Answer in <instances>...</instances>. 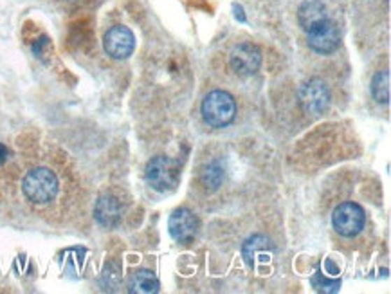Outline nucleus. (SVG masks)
I'll use <instances>...</instances> for the list:
<instances>
[{
    "mask_svg": "<svg viewBox=\"0 0 391 294\" xmlns=\"http://www.w3.org/2000/svg\"><path fill=\"white\" fill-rule=\"evenodd\" d=\"M22 192L33 204H49L58 197L60 181L52 170L45 167H36L27 172L22 179Z\"/></svg>",
    "mask_w": 391,
    "mask_h": 294,
    "instance_id": "nucleus-1",
    "label": "nucleus"
},
{
    "mask_svg": "<svg viewBox=\"0 0 391 294\" xmlns=\"http://www.w3.org/2000/svg\"><path fill=\"white\" fill-rule=\"evenodd\" d=\"M145 177L155 192H173L180 181V164L171 158L157 155L146 164Z\"/></svg>",
    "mask_w": 391,
    "mask_h": 294,
    "instance_id": "nucleus-2",
    "label": "nucleus"
},
{
    "mask_svg": "<svg viewBox=\"0 0 391 294\" xmlns=\"http://www.w3.org/2000/svg\"><path fill=\"white\" fill-rule=\"evenodd\" d=\"M236 102L229 92L213 90L202 102V118L213 128H224L234 120Z\"/></svg>",
    "mask_w": 391,
    "mask_h": 294,
    "instance_id": "nucleus-3",
    "label": "nucleus"
},
{
    "mask_svg": "<svg viewBox=\"0 0 391 294\" xmlns=\"http://www.w3.org/2000/svg\"><path fill=\"white\" fill-rule=\"evenodd\" d=\"M332 224L334 230L343 237H355L361 233L366 224L364 209L355 202H343L334 209Z\"/></svg>",
    "mask_w": 391,
    "mask_h": 294,
    "instance_id": "nucleus-4",
    "label": "nucleus"
},
{
    "mask_svg": "<svg viewBox=\"0 0 391 294\" xmlns=\"http://www.w3.org/2000/svg\"><path fill=\"white\" fill-rule=\"evenodd\" d=\"M105 52L114 60H127L136 49V36L127 26H114L103 36Z\"/></svg>",
    "mask_w": 391,
    "mask_h": 294,
    "instance_id": "nucleus-5",
    "label": "nucleus"
},
{
    "mask_svg": "<svg viewBox=\"0 0 391 294\" xmlns=\"http://www.w3.org/2000/svg\"><path fill=\"white\" fill-rule=\"evenodd\" d=\"M299 105L306 114H323L330 105V90L323 80H314L303 83L298 92Z\"/></svg>",
    "mask_w": 391,
    "mask_h": 294,
    "instance_id": "nucleus-6",
    "label": "nucleus"
},
{
    "mask_svg": "<svg viewBox=\"0 0 391 294\" xmlns=\"http://www.w3.org/2000/svg\"><path fill=\"white\" fill-rule=\"evenodd\" d=\"M306 40H308L312 51L319 52V55H332L334 51H337L341 43L339 27L330 18H327L315 27H312L311 31H306Z\"/></svg>",
    "mask_w": 391,
    "mask_h": 294,
    "instance_id": "nucleus-7",
    "label": "nucleus"
},
{
    "mask_svg": "<svg viewBox=\"0 0 391 294\" xmlns=\"http://www.w3.org/2000/svg\"><path fill=\"white\" fill-rule=\"evenodd\" d=\"M229 65L239 76H253L262 65V51L253 42H243L234 47L229 56Z\"/></svg>",
    "mask_w": 391,
    "mask_h": 294,
    "instance_id": "nucleus-8",
    "label": "nucleus"
},
{
    "mask_svg": "<svg viewBox=\"0 0 391 294\" xmlns=\"http://www.w3.org/2000/svg\"><path fill=\"white\" fill-rule=\"evenodd\" d=\"M168 226H170V234L173 240L187 244L195 239L197 231H199V218L187 208H179L171 214Z\"/></svg>",
    "mask_w": 391,
    "mask_h": 294,
    "instance_id": "nucleus-9",
    "label": "nucleus"
},
{
    "mask_svg": "<svg viewBox=\"0 0 391 294\" xmlns=\"http://www.w3.org/2000/svg\"><path fill=\"white\" fill-rule=\"evenodd\" d=\"M94 218L105 230H114L123 220V206L114 195H103L94 206Z\"/></svg>",
    "mask_w": 391,
    "mask_h": 294,
    "instance_id": "nucleus-10",
    "label": "nucleus"
},
{
    "mask_svg": "<svg viewBox=\"0 0 391 294\" xmlns=\"http://www.w3.org/2000/svg\"><path fill=\"white\" fill-rule=\"evenodd\" d=\"M272 253H274V246L264 234H253L243 244V258L249 267H258L260 264L271 262Z\"/></svg>",
    "mask_w": 391,
    "mask_h": 294,
    "instance_id": "nucleus-11",
    "label": "nucleus"
},
{
    "mask_svg": "<svg viewBox=\"0 0 391 294\" xmlns=\"http://www.w3.org/2000/svg\"><path fill=\"white\" fill-rule=\"evenodd\" d=\"M327 8H325L321 0H305L298 9V22L305 33L318 26V24H321L323 20H327Z\"/></svg>",
    "mask_w": 391,
    "mask_h": 294,
    "instance_id": "nucleus-12",
    "label": "nucleus"
},
{
    "mask_svg": "<svg viewBox=\"0 0 391 294\" xmlns=\"http://www.w3.org/2000/svg\"><path fill=\"white\" fill-rule=\"evenodd\" d=\"M159 280L157 276L148 271V269H137L136 273L128 280V293L137 294H152L159 293Z\"/></svg>",
    "mask_w": 391,
    "mask_h": 294,
    "instance_id": "nucleus-13",
    "label": "nucleus"
},
{
    "mask_svg": "<svg viewBox=\"0 0 391 294\" xmlns=\"http://www.w3.org/2000/svg\"><path fill=\"white\" fill-rule=\"evenodd\" d=\"M371 94L378 103H390V73L381 71L371 80Z\"/></svg>",
    "mask_w": 391,
    "mask_h": 294,
    "instance_id": "nucleus-14",
    "label": "nucleus"
},
{
    "mask_svg": "<svg viewBox=\"0 0 391 294\" xmlns=\"http://www.w3.org/2000/svg\"><path fill=\"white\" fill-rule=\"evenodd\" d=\"M222 181H224V172H222V168L218 167V164H209V167L204 168V172H202V184L206 186V190H217L218 186L222 184Z\"/></svg>",
    "mask_w": 391,
    "mask_h": 294,
    "instance_id": "nucleus-15",
    "label": "nucleus"
},
{
    "mask_svg": "<svg viewBox=\"0 0 391 294\" xmlns=\"http://www.w3.org/2000/svg\"><path fill=\"white\" fill-rule=\"evenodd\" d=\"M311 284L315 290H319V293H337V290L341 289L339 280H330V278H325L321 271H318V273L311 278Z\"/></svg>",
    "mask_w": 391,
    "mask_h": 294,
    "instance_id": "nucleus-16",
    "label": "nucleus"
},
{
    "mask_svg": "<svg viewBox=\"0 0 391 294\" xmlns=\"http://www.w3.org/2000/svg\"><path fill=\"white\" fill-rule=\"evenodd\" d=\"M120 280H121V273H120V267L114 264H108L105 267L101 274V286L105 290H114L115 286H120Z\"/></svg>",
    "mask_w": 391,
    "mask_h": 294,
    "instance_id": "nucleus-17",
    "label": "nucleus"
},
{
    "mask_svg": "<svg viewBox=\"0 0 391 294\" xmlns=\"http://www.w3.org/2000/svg\"><path fill=\"white\" fill-rule=\"evenodd\" d=\"M51 49H52L51 38H49V36H45V34H42L40 38L34 40L33 46H31V51H33V55L42 62H45L47 55L51 52Z\"/></svg>",
    "mask_w": 391,
    "mask_h": 294,
    "instance_id": "nucleus-18",
    "label": "nucleus"
},
{
    "mask_svg": "<svg viewBox=\"0 0 391 294\" xmlns=\"http://www.w3.org/2000/svg\"><path fill=\"white\" fill-rule=\"evenodd\" d=\"M233 11H234V18L239 22H242V24H246L247 18H246V13H243V8L240 4H233Z\"/></svg>",
    "mask_w": 391,
    "mask_h": 294,
    "instance_id": "nucleus-19",
    "label": "nucleus"
},
{
    "mask_svg": "<svg viewBox=\"0 0 391 294\" xmlns=\"http://www.w3.org/2000/svg\"><path fill=\"white\" fill-rule=\"evenodd\" d=\"M325 269H327V273L332 274V276H336V274H339V267H337L336 264L332 260H327L325 262Z\"/></svg>",
    "mask_w": 391,
    "mask_h": 294,
    "instance_id": "nucleus-20",
    "label": "nucleus"
},
{
    "mask_svg": "<svg viewBox=\"0 0 391 294\" xmlns=\"http://www.w3.org/2000/svg\"><path fill=\"white\" fill-rule=\"evenodd\" d=\"M8 155H9L8 148H6V146L0 143V164H4L6 159H8Z\"/></svg>",
    "mask_w": 391,
    "mask_h": 294,
    "instance_id": "nucleus-21",
    "label": "nucleus"
}]
</instances>
